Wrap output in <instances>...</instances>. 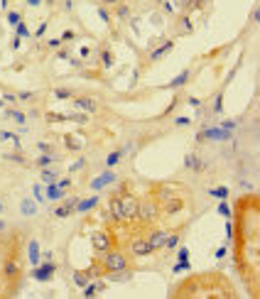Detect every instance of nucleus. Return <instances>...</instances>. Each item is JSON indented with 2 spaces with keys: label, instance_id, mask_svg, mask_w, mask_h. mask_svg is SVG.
<instances>
[{
  "label": "nucleus",
  "instance_id": "1",
  "mask_svg": "<svg viewBox=\"0 0 260 299\" xmlns=\"http://www.w3.org/2000/svg\"><path fill=\"white\" fill-rule=\"evenodd\" d=\"M260 206L258 196L248 194L241 196L236 204V213H233V248H236V270L243 280L250 284V297H258V260H260Z\"/></svg>",
  "mask_w": 260,
  "mask_h": 299
},
{
  "label": "nucleus",
  "instance_id": "2",
  "mask_svg": "<svg viewBox=\"0 0 260 299\" xmlns=\"http://www.w3.org/2000/svg\"><path fill=\"white\" fill-rule=\"evenodd\" d=\"M169 297H214V299H236L238 292L231 282L223 277L221 272H204V275H191L182 280L179 284H174L169 289Z\"/></svg>",
  "mask_w": 260,
  "mask_h": 299
},
{
  "label": "nucleus",
  "instance_id": "3",
  "mask_svg": "<svg viewBox=\"0 0 260 299\" xmlns=\"http://www.w3.org/2000/svg\"><path fill=\"white\" fill-rule=\"evenodd\" d=\"M135 218L140 221V223H155L157 218H160V201L148 194V196H143V199H138V208H135Z\"/></svg>",
  "mask_w": 260,
  "mask_h": 299
},
{
  "label": "nucleus",
  "instance_id": "4",
  "mask_svg": "<svg viewBox=\"0 0 260 299\" xmlns=\"http://www.w3.org/2000/svg\"><path fill=\"white\" fill-rule=\"evenodd\" d=\"M128 253H130V258H148L155 250H152V245L148 243L145 236H133L128 241Z\"/></svg>",
  "mask_w": 260,
  "mask_h": 299
},
{
  "label": "nucleus",
  "instance_id": "5",
  "mask_svg": "<svg viewBox=\"0 0 260 299\" xmlns=\"http://www.w3.org/2000/svg\"><path fill=\"white\" fill-rule=\"evenodd\" d=\"M184 208H186V201L182 196H167L165 201H160V216L172 218V216H179Z\"/></svg>",
  "mask_w": 260,
  "mask_h": 299
},
{
  "label": "nucleus",
  "instance_id": "6",
  "mask_svg": "<svg viewBox=\"0 0 260 299\" xmlns=\"http://www.w3.org/2000/svg\"><path fill=\"white\" fill-rule=\"evenodd\" d=\"M91 245H93V250L101 255V253L115 248V238H113L111 231H96V233L91 236Z\"/></svg>",
  "mask_w": 260,
  "mask_h": 299
},
{
  "label": "nucleus",
  "instance_id": "7",
  "mask_svg": "<svg viewBox=\"0 0 260 299\" xmlns=\"http://www.w3.org/2000/svg\"><path fill=\"white\" fill-rule=\"evenodd\" d=\"M231 130H223V128H209V130H202L199 132V140L202 142H226V140H231Z\"/></svg>",
  "mask_w": 260,
  "mask_h": 299
},
{
  "label": "nucleus",
  "instance_id": "8",
  "mask_svg": "<svg viewBox=\"0 0 260 299\" xmlns=\"http://www.w3.org/2000/svg\"><path fill=\"white\" fill-rule=\"evenodd\" d=\"M56 272V265L52 260H44L42 265H35V270H32V277L37 282H49L52 277H54Z\"/></svg>",
  "mask_w": 260,
  "mask_h": 299
},
{
  "label": "nucleus",
  "instance_id": "9",
  "mask_svg": "<svg viewBox=\"0 0 260 299\" xmlns=\"http://www.w3.org/2000/svg\"><path fill=\"white\" fill-rule=\"evenodd\" d=\"M167 233H169L167 228H150V231H148V236H145V238H148V243L152 245V250H155V253H157V250H162Z\"/></svg>",
  "mask_w": 260,
  "mask_h": 299
},
{
  "label": "nucleus",
  "instance_id": "10",
  "mask_svg": "<svg viewBox=\"0 0 260 299\" xmlns=\"http://www.w3.org/2000/svg\"><path fill=\"white\" fill-rule=\"evenodd\" d=\"M118 179V174L113 172V169H108V172H103V174H98L96 179L91 182V191H101L103 187H111L113 182Z\"/></svg>",
  "mask_w": 260,
  "mask_h": 299
},
{
  "label": "nucleus",
  "instance_id": "11",
  "mask_svg": "<svg viewBox=\"0 0 260 299\" xmlns=\"http://www.w3.org/2000/svg\"><path fill=\"white\" fill-rule=\"evenodd\" d=\"M74 106L79 108V111H84V113H98V101L91 98V96H76Z\"/></svg>",
  "mask_w": 260,
  "mask_h": 299
},
{
  "label": "nucleus",
  "instance_id": "12",
  "mask_svg": "<svg viewBox=\"0 0 260 299\" xmlns=\"http://www.w3.org/2000/svg\"><path fill=\"white\" fill-rule=\"evenodd\" d=\"M76 201H79V196H69L64 204H59L54 208V216H56V218H67V216H72V213H74V208H76Z\"/></svg>",
  "mask_w": 260,
  "mask_h": 299
},
{
  "label": "nucleus",
  "instance_id": "13",
  "mask_svg": "<svg viewBox=\"0 0 260 299\" xmlns=\"http://www.w3.org/2000/svg\"><path fill=\"white\" fill-rule=\"evenodd\" d=\"M98 204H101V199H98V196H89V199H79V201H76L74 213H89V211H93V208H96Z\"/></svg>",
  "mask_w": 260,
  "mask_h": 299
},
{
  "label": "nucleus",
  "instance_id": "14",
  "mask_svg": "<svg viewBox=\"0 0 260 299\" xmlns=\"http://www.w3.org/2000/svg\"><path fill=\"white\" fill-rule=\"evenodd\" d=\"M204 160L197 155V152H189L184 157V169H191V172H204Z\"/></svg>",
  "mask_w": 260,
  "mask_h": 299
},
{
  "label": "nucleus",
  "instance_id": "15",
  "mask_svg": "<svg viewBox=\"0 0 260 299\" xmlns=\"http://www.w3.org/2000/svg\"><path fill=\"white\" fill-rule=\"evenodd\" d=\"M93 277H96V270H93V265L89 267V270H76V272H74L76 287H86V284H89Z\"/></svg>",
  "mask_w": 260,
  "mask_h": 299
},
{
  "label": "nucleus",
  "instance_id": "16",
  "mask_svg": "<svg viewBox=\"0 0 260 299\" xmlns=\"http://www.w3.org/2000/svg\"><path fill=\"white\" fill-rule=\"evenodd\" d=\"M3 275L8 277V280H15V277H20V265L15 258H8L5 260V265H3Z\"/></svg>",
  "mask_w": 260,
  "mask_h": 299
},
{
  "label": "nucleus",
  "instance_id": "17",
  "mask_svg": "<svg viewBox=\"0 0 260 299\" xmlns=\"http://www.w3.org/2000/svg\"><path fill=\"white\" fill-rule=\"evenodd\" d=\"M172 49H174V42H172V39H167L165 44H160V47H157V49L150 54V61H152V64H155V61H160V59H162V56H167Z\"/></svg>",
  "mask_w": 260,
  "mask_h": 299
},
{
  "label": "nucleus",
  "instance_id": "18",
  "mask_svg": "<svg viewBox=\"0 0 260 299\" xmlns=\"http://www.w3.org/2000/svg\"><path fill=\"white\" fill-rule=\"evenodd\" d=\"M125 152H128V147H118V150H113L111 155L106 157V167H108V169H113L115 165H120V160L125 157Z\"/></svg>",
  "mask_w": 260,
  "mask_h": 299
},
{
  "label": "nucleus",
  "instance_id": "19",
  "mask_svg": "<svg viewBox=\"0 0 260 299\" xmlns=\"http://www.w3.org/2000/svg\"><path fill=\"white\" fill-rule=\"evenodd\" d=\"M189 79H191V69H184L179 76H174L172 81L167 84V89H182V86H186L189 84Z\"/></svg>",
  "mask_w": 260,
  "mask_h": 299
},
{
  "label": "nucleus",
  "instance_id": "20",
  "mask_svg": "<svg viewBox=\"0 0 260 299\" xmlns=\"http://www.w3.org/2000/svg\"><path fill=\"white\" fill-rule=\"evenodd\" d=\"M177 265H174V272H182V270H189V248H179V253H177Z\"/></svg>",
  "mask_w": 260,
  "mask_h": 299
},
{
  "label": "nucleus",
  "instance_id": "21",
  "mask_svg": "<svg viewBox=\"0 0 260 299\" xmlns=\"http://www.w3.org/2000/svg\"><path fill=\"white\" fill-rule=\"evenodd\" d=\"M182 241V231H174V233H167V238H165V245H162V250H174L177 245Z\"/></svg>",
  "mask_w": 260,
  "mask_h": 299
},
{
  "label": "nucleus",
  "instance_id": "22",
  "mask_svg": "<svg viewBox=\"0 0 260 299\" xmlns=\"http://www.w3.org/2000/svg\"><path fill=\"white\" fill-rule=\"evenodd\" d=\"M64 196H67L64 189H59L56 184H47V201H59V199H64Z\"/></svg>",
  "mask_w": 260,
  "mask_h": 299
},
{
  "label": "nucleus",
  "instance_id": "23",
  "mask_svg": "<svg viewBox=\"0 0 260 299\" xmlns=\"http://www.w3.org/2000/svg\"><path fill=\"white\" fill-rule=\"evenodd\" d=\"M5 118H8V120H15V123H20V125L27 123V115H25L22 111H18V108H8V111H5Z\"/></svg>",
  "mask_w": 260,
  "mask_h": 299
},
{
  "label": "nucleus",
  "instance_id": "24",
  "mask_svg": "<svg viewBox=\"0 0 260 299\" xmlns=\"http://www.w3.org/2000/svg\"><path fill=\"white\" fill-rule=\"evenodd\" d=\"M20 213H22V216H35V213H37L35 201H32V199H25V201L20 204Z\"/></svg>",
  "mask_w": 260,
  "mask_h": 299
},
{
  "label": "nucleus",
  "instance_id": "25",
  "mask_svg": "<svg viewBox=\"0 0 260 299\" xmlns=\"http://www.w3.org/2000/svg\"><path fill=\"white\" fill-rule=\"evenodd\" d=\"M54 162H56V157L52 155V152H47V155H39V157H37V162H35V165H37L39 169H44V167H52Z\"/></svg>",
  "mask_w": 260,
  "mask_h": 299
},
{
  "label": "nucleus",
  "instance_id": "26",
  "mask_svg": "<svg viewBox=\"0 0 260 299\" xmlns=\"http://www.w3.org/2000/svg\"><path fill=\"white\" fill-rule=\"evenodd\" d=\"M101 66H106V69H111L113 66V52L108 49V47H101Z\"/></svg>",
  "mask_w": 260,
  "mask_h": 299
},
{
  "label": "nucleus",
  "instance_id": "27",
  "mask_svg": "<svg viewBox=\"0 0 260 299\" xmlns=\"http://www.w3.org/2000/svg\"><path fill=\"white\" fill-rule=\"evenodd\" d=\"M56 179H59V172H56V169H42V182H44V184H54Z\"/></svg>",
  "mask_w": 260,
  "mask_h": 299
},
{
  "label": "nucleus",
  "instance_id": "28",
  "mask_svg": "<svg viewBox=\"0 0 260 299\" xmlns=\"http://www.w3.org/2000/svg\"><path fill=\"white\" fill-rule=\"evenodd\" d=\"M209 196H214V199H219V201H226V199H228V187H214V189H209Z\"/></svg>",
  "mask_w": 260,
  "mask_h": 299
},
{
  "label": "nucleus",
  "instance_id": "29",
  "mask_svg": "<svg viewBox=\"0 0 260 299\" xmlns=\"http://www.w3.org/2000/svg\"><path fill=\"white\" fill-rule=\"evenodd\" d=\"M115 18H118V20H128L130 18V5H125V3L120 0V3L115 5Z\"/></svg>",
  "mask_w": 260,
  "mask_h": 299
},
{
  "label": "nucleus",
  "instance_id": "30",
  "mask_svg": "<svg viewBox=\"0 0 260 299\" xmlns=\"http://www.w3.org/2000/svg\"><path fill=\"white\" fill-rule=\"evenodd\" d=\"M27 250H30V262H32V265H39V245H37V241H30Z\"/></svg>",
  "mask_w": 260,
  "mask_h": 299
},
{
  "label": "nucleus",
  "instance_id": "31",
  "mask_svg": "<svg viewBox=\"0 0 260 299\" xmlns=\"http://www.w3.org/2000/svg\"><path fill=\"white\" fill-rule=\"evenodd\" d=\"M64 145L72 150V152H79V150H81V142L76 140L74 135H67V137H64Z\"/></svg>",
  "mask_w": 260,
  "mask_h": 299
},
{
  "label": "nucleus",
  "instance_id": "32",
  "mask_svg": "<svg viewBox=\"0 0 260 299\" xmlns=\"http://www.w3.org/2000/svg\"><path fill=\"white\" fill-rule=\"evenodd\" d=\"M18 96V103H32L37 96L32 94V91H20V94H15Z\"/></svg>",
  "mask_w": 260,
  "mask_h": 299
},
{
  "label": "nucleus",
  "instance_id": "33",
  "mask_svg": "<svg viewBox=\"0 0 260 299\" xmlns=\"http://www.w3.org/2000/svg\"><path fill=\"white\" fill-rule=\"evenodd\" d=\"M216 211H219L221 216H226V221H231V218H233V211H231V206L226 204V201H221V204H219V208H216Z\"/></svg>",
  "mask_w": 260,
  "mask_h": 299
},
{
  "label": "nucleus",
  "instance_id": "34",
  "mask_svg": "<svg viewBox=\"0 0 260 299\" xmlns=\"http://www.w3.org/2000/svg\"><path fill=\"white\" fill-rule=\"evenodd\" d=\"M18 22H22V13H18V10H10V13H8V25H13V27H15Z\"/></svg>",
  "mask_w": 260,
  "mask_h": 299
},
{
  "label": "nucleus",
  "instance_id": "35",
  "mask_svg": "<svg viewBox=\"0 0 260 299\" xmlns=\"http://www.w3.org/2000/svg\"><path fill=\"white\" fill-rule=\"evenodd\" d=\"M15 32H18L20 39H22V37H30V27H27L25 22H18V25H15Z\"/></svg>",
  "mask_w": 260,
  "mask_h": 299
},
{
  "label": "nucleus",
  "instance_id": "36",
  "mask_svg": "<svg viewBox=\"0 0 260 299\" xmlns=\"http://www.w3.org/2000/svg\"><path fill=\"white\" fill-rule=\"evenodd\" d=\"M3 157H5L8 162H20V165H25V162H27V160H25L22 155H15V152H5Z\"/></svg>",
  "mask_w": 260,
  "mask_h": 299
},
{
  "label": "nucleus",
  "instance_id": "37",
  "mask_svg": "<svg viewBox=\"0 0 260 299\" xmlns=\"http://www.w3.org/2000/svg\"><path fill=\"white\" fill-rule=\"evenodd\" d=\"M98 18L103 20V22H111L113 15H111V10H108V8H98Z\"/></svg>",
  "mask_w": 260,
  "mask_h": 299
},
{
  "label": "nucleus",
  "instance_id": "38",
  "mask_svg": "<svg viewBox=\"0 0 260 299\" xmlns=\"http://www.w3.org/2000/svg\"><path fill=\"white\" fill-rule=\"evenodd\" d=\"M59 39H61V42H74V39H76V32H74V30H64Z\"/></svg>",
  "mask_w": 260,
  "mask_h": 299
},
{
  "label": "nucleus",
  "instance_id": "39",
  "mask_svg": "<svg viewBox=\"0 0 260 299\" xmlns=\"http://www.w3.org/2000/svg\"><path fill=\"white\" fill-rule=\"evenodd\" d=\"M54 96H56V98H72V96H74V91H72V89H56Z\"/></svg>",
  "mask_w": 260,
  "mask_h": 299
},
{
  "label": "nucleus",
  "instance_id": "40",
  "mask_svg": "<svg viewBox=\"0 0 260 299\" xmlns=\"http://www.w3.org/2000/svg\"><path fill=\"white\" fill-rule=\"evenodd\" d=\"M3 101H8V103H13V106H15V103H18V96L10 94V91H3Z\"/></svg>",
  "mask_w": 260,
  "mask_h": 299
},
{
  "label": "nucleus",
  "instance_id": "41",
  "mask_svg": "<svg viewBox=\"0 0 260 299\" xmlns=\"http://www.w3.org/2000/svg\"><path fill=\"white\" fill-rule=\"evenodd\" d=\"M54 184L59 189H69V187H72V179H69V177H67V179H56Z\"/></svg>",
  "mask_w": 260,
  "mask_h": 299
},
{
  "label": "nucleus",
  "instance_id": "42",
  "mask_svg": "<svg viewBox=\"0 0 260 299\" xmlns=\"http://www.w3.org/2000/svg\"><path fill=\"white\" fill-rule=\"evenodd\" d=\"M84 165H86V160H79V162H74V165H72V169H69V172H76V169H81Z\"/></svg>",
  "mask_w": 260,
  "mask_h": 299
},
{
  "label": "nucleus",
  "instance_id": "43",
  "mask_svg": "<svg viewBox=\"0 0 260 299\" xmlns=\"http://www.w3.org/2000/svg\"><path fill=\"white\" fill-rule=\"evenodd\" d=\"M47 44H49V47H52V49H59V47H61V39H49V42H47Z\"/></svg>",
  "mask_w": 260,
  "mask_h": 299
},
{
  "label": "nucleus",
  "instance_id": "44",
  "mask_svg": "<svg viewBox=\"0 0 260 299\" xmlns=\"http://www.w3.org/2000/svg\"><path fill=\"white\" fill-rule=\"evenodd\" d=\"M174 125H179V128H182V125H189V118H177Z\"/></svg>",
  "mask_w": 260,
  "mask_h": 299
},
{
  "label": "nucleus",
  "instance_id": "45",
  "mask_svg": "<svg viewBox=\"0 0 260 299\" xmlns=\"http://www.w3.org/2000/svg\"><path fill=\"white\" fill-rule=\"evenodd\" d=\"M39 150H42V152H52V145H49V142H39Z\"/></svg>",
  "mask_w": 260,
  "mask_h": 299
},
{
  "label": "nucleus",
  "instance_id": "46",
  "mask_svg": "<svg viewBox=\"0 0 260 299\" xmlns=\"http://www.w3.org/2000/svg\"><path fill=\"white\" fill-rule=\"evenodd\" d=\"M25 3H27L30 8H39V5H42V0H25Z\"/></svg>",
  "mask_w": 260,
  "mask_h": 299
},
{
  "label": "nucleus",
  "instance_id": "47",
  "mask_svg": "<svg viewBox=\"0 0 260 299\" xmlns=\"http://www.w3.org/2000/svg\"><path fill=\"white\" fill-rule=\"evenodd\" d=\"M103 3H106V5H118L120 0H103Z\"/></svg>",
  "mask_w": 260,
  "mask_h": 299
},
{
  "label": "nucleus",
  "instance_id": "48",
  "mask_svg": "<svg viewBox=\"0 0 260 299\" xmlns=\"http://www.w3.org/2000/svg\"><path fill=\"white\" fill-rule=\"evenodd\" d=\"M5 211V199H0V213Z\"/></svg>",
  "mask_w": 260,
  "mask_h": 299
},
{
  "label": "nucleus",
  "instance_id": "49",
  "mask_svg": "<svg viewBox=\"0 0 260 299\" xmlns=\"http://www.w3.org/2000/svg\"><path fill=\"white\" fill-rule=\"evenodd\" d=\"M42 3H47V5H49V8H52V5H54V0H42Z\"/></svg>",
  "mask_w": 260,
  "mask_h": 299
}]
</instances>
